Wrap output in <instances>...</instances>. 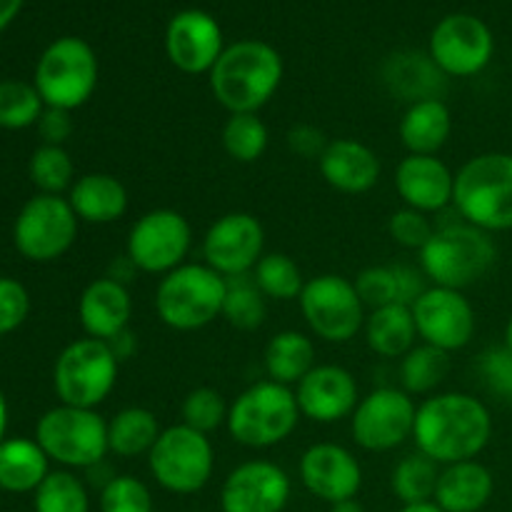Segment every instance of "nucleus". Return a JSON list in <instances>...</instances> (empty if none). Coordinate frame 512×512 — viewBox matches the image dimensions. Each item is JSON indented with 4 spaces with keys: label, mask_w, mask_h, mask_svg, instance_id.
I'll return each mask as SVG.
<instances>
[{
    "label": "nucleus",
    "mask_w": 512,
    "mask_h": 512,
    "mask_svg": "<svg viewBox=\"0 0 512 512\" xmlns=\"http://www.w3.org/2000/svg\"><path fill=\"white\" fill-rule=\"evenodd\" d=\"M493 438V418L483 400L468 393L425 398L415 415V448L438 465L475 460Z\"/></svg>",
    "instance_id": "f257e3e1"
},
{
    "label": "nucleus",
    "mask_w": 512,
    "mask_h": 512,
    "mask_svg": "<svg viewBox=\"0 0 512 512\" xmlns=\"http://www.w3.org/2000/svg\"><path fill=\"white\" fill-rule=\"evenodd\" d=\"M283 58L265 40H238L225 45L208 73L213 98L233 113H258L283 83Z\"/></svg>",
    "instance_id": "f03ea898"
},
{
    "label": "nucleus",
    "mask_w": 512,
    "mask_h": 512,
    "mask_svg": "<svg viewBox=\"0 0 512 512\" xmlns=\"http://www.w3.org/2000/svg\"><path fill=\"white\" fill-rule=\"evenodd\" d=\"M498 248L490 233L465 223L435 228L433 238L420 250V270L438 288L465 290L493 270Z\"/></svg>",
    "instance_id": "7ed1b4c3"
},
{
    "label": "nucleus",
    "mask_w": 512,
    "mask_h": 512,
    "mask_svg": "<svg viewBox=\"0 0 512 512\" xmlns=\"http://www.w3.org/2000/svg\"><path fill=\"white\" fill-rule=\"evenodd\" d=\"M453 205L465 223L500 233L512 228V155L483 153L455 173Z\"/></svg>",
    "instance_id": "20e7f679"
},
{
    "label": "nucleus",
    "mask_w": 512,
    "mask_h": 512,
    "mask_svg": "<svg viewBox=\"0 0 512 512\" xmlns=\"http://www.w3.org/2000/svg\"><path fill=\"white\" fill-rule=\"evenodd\" d=\"M228 280L205 263H185L163 275L155 290V313L178 333L208 328L223 315Z\"/></svg>",
    "instance_id": "39448f33"
},
{
    "label": "nucleus",
    "mask_w": 512,
    "mask_h": 512,
    "mask_svg": "<svg viewBox=\"0 0 512 512\" xmlns=\"http://www.w3.org/2000/svg\"><path fill=\"white\" fill-rule=\"evenodd\" d=\"M303 418L293 388L258 380L230 403L228 433L243 448H273L285 443Z\"/></svg>",
    "instance_id": "423d86ee"
},
{
    "label": "nucleus",
    "mask_w": 512,
    "mask_h": 512,
    "mask_svg": "<svg viewBox=\"0 0 512 512\" xmlns=\"http://www.w3.org/2000/svg\"><path fill=\"white\" fill-rule=\"evenodd\" d=\"M35 90L45 108L70 110L88 103L98 88V55L83 38L53 40L35 65Z\"/></svg>",
    "instance_id": "0eeeda50"
},
{
    "label": "nucleus",
    "mask_w": 512,
    "mask_h": 512,
    "mask_svg": "<svg viewBox=\"0 0 512 512\" xmlns=\"http://www.w3.org/2000/svg\"><path fill=\"white\" fill-rule=\"evenodd\" d=\"M35 440L50 460L75 470L95 468L110 453L108 420L98 410L63 403L38 420Z\"/></svg>",
    "instance_id": "6e6552de"
},
{
    "label": "nucleus",
    "mask_w": 512,
    "mask_h": 512,
    "mask_svg": "<svg viewBox=\"0 0 512 512\" xmlns=\"http://www.w3.org/2000/svg\"><path fill=\"white\" fill-rule=\"evenodd\" d=\"M148 468L155 483L173 495H195L210 483L215 470V448L210 435L188 425L163 428L148 453Z\"/></svg>",
    "instance_id": "1a4fd4ad"
},
{
    "label": "nucleus",
    "mask_w": 512,
    "mask_h": 512,
    "mask_svg": "<svg viewBox=\"0 0 512 512\" xmlns=\"http://www.w3.org/2000/svg\"><path fill=\"white\" fill-rule=\"evenodd\" d=\"M120 363L105 340L80 338L55 360L53 385L60 403L95 410L118 383Z\"/></svg>",
    "instance_id": "9d476101"
},
{
    "label": "nucleus",
    "mask_w": 512,
    "mask_h": 512,
    "mask_svg": "<svg viewBox=\"0 0 512 512\" xmlns=\"http://www.w3.org/2000/svg\"><path fill=\"white\" fill-rule=\"evenodd\" d=\"M298 303L310 333L325 343H350L368 318L355 283L338 273L310 278Z\"/></svg>",
    "instance_id": "9b49d317"
},
{
    "label": "nucleus",
    "mask_w": 512,
    "mask_h": 512,
    "mask_svg": "<svg viewBox=\"0 0 512 512\" xmlns=\"http://www.w3.org/2000/svg\"><path fill=\"white\" fill-rule=\"evenodd\" d=\"M193 248V228L188 218L173 208H155L140 215L125 240V255L138 273L168 275L185 265Z\"/></svg>",
    "instance_id": "f8f14e48"
},
{
    "label": "nucleus",
    "mask_w": 512,
    "mask_h": 512,
    "mask_svg": "<svg viewBox=\"0 0 512 512\" xmlns=\"http://www.w3.org/2000/svg\"><path fill=\"white\" fill-rule=\"evenodd\" d=\"M78 215L63 195H35L15 220V248L33 263H50L73 248L78 238Z\"/></svg>",
    "instance_id": "ddd939ff"
},
{
    "label": "nucleus",
    "mask_w": 512,
    "mask_h": 512,
    "mask_svg": "<svg viewBox=\"0 0 512 512\" xmlns=\"http://www.w3.org/2000/svg\"><path fill=\"white\" fill-rule=\"evenodd\" d=\"M415 405L413 395L398 388H378L360 398L350 415V433L358 448L368 453H388L413 438Z\"/></svg>",
    "instance_id": "4468645a"
},
{
    "label": "nucleus",
    "mask_w": 512,
    "mask_h": 512,
    "mask_svg": "<svg viewBox=\"0 0 512 512\" xmlns=\"http://www.w3.org/2000/svg\"><path fill=\"white\" fill-rule=\"evenodd\" d=\"M495 53V38L478 15L453 13L430 33L428 55L448 78H473L483 73Z\"/></svg>",
    "instance_id": "2eb2a0df"
},
{
    "label": "nucleus",
    "mask_w": 512,
    "mask_h": 512,
    "mask_svg": "<svg viewBox=\"0 0 512 512\" xmlns=\"http://www.w3.org/2000/svg\"><path fill=\"white\" fill-rule=\"evenodd\" d=\"M263 255V223L243 210L220 215L203 235V263L223 275L225 280L250 275Z\"/></svg>",
    "instance_id": "dca6fc26"
},
{
    "label": "nucleus",
    "mask_w": 512,
    "mask_h": 512,
    "mask_svg": "<svg viewBox=\"0 0 512 512\" xmlns=\"http://www.w3.org/2000/svg\"><path fill=\"white\" fill-rule=\"evenodd\" d=\"M410 310H413L420 343L453 353V350H463L475 338L478 318L463 290L430 285Z\"/></svg>",
    "instance_id": "f3484780"
},
{
    "label": "nucleus",
    "mask_w": 512,
    "mask_h": 512,
    "mask_svg": "<svg viewBox=\"0 0 512 512\" xmlns=\"http://www.w3.org/2000/svg\"><path fill=\"white\" fill-rule=\"evenodd\" d=\"M293 483L280 465L248 460L228 473L220 488L223 512H283L290 503Z\"/></svg>",
    "instance_id": "a211bd4d"
},
{
    "label": "nucleus",
    "mask_w": 512,
    "mask_h": 512,
    "mask_svg": "<svg viewBox=\"0 0 512 512\" xmlns=\"http://www.w3.org/2000/svg\"><path fill=\"white\" fill-rule=\"evenodd\" d=\"M300 483L313 498L328 505L358 498L363 468L348 448L338 443H315L300 455Z\"/></svg>",
    "instance_id": "6ab92c4d"
},
{
    "label": "nucleus",
    "mask_w": 512,
    "mask_h": 512,
    "mask_svg": "<svg viewBox=\"0 0 512 512\" xmlns=\"http://www.w3.org/2000/svg\"><path fill=\"white\" fill-rule=\"evenodd\" d=\"M223 50V30L210 13L190 8L170 18L168 30H165V53L180 73H210Z\"/></svg>",
    "instance_id": "aec40b11"
},
{
    "label": "nucleus",
    "mask_w": 512,
    "mask_h": 512,
    "mask_svg": "<svg viewBox=\"0 0 512 512\" xmlns=\"http://www.w3.org/2000/svg\"><path fill=\"white\" fill-rule=\"evenodd\" d=\"M293 390L300 415L323 425L350 418L360 403L358 380L343 365H315Z\"/></svg>",
    "instance_id": "412c9836"
},
{
    "label": "nucleus",
    "mask_w": 512,
    "mask_h": 512,
    "mask_svg": "<svg viewBox=\"0 0 512 512\" xmlns=\"http://www.w3.org/2000/svg\"><path fill=\"white\" fill-rule=\"evenodd\" d=\"M395 190L405 208L433 215L453 205L455 173L438 155H405L395 168Z\"/></svg>",
    "instance_id": "4be33fe9"
},
{
    "label": "nucleus",
    "mask_w": 512,
    "mask_h": 512,
    "mask_svg": "<svg viewBox=\"0 0 512 512\" xmlns=\"http://www.w3.org/2000/svg\"><path fill=\"white\" fill-rule=\"evenodd\" d=\"M320 175L333 190L345 195H363L378 185L380 158L370 145L355 138L330 140L318 160Z\"/></svg>",
    "instance_id": "5701e85b"
},
{
    "label": "nucleus",
    "mask_w": 512,
    "mask_h": 512,
    "mask_svg": "<svg viewBox=\"0 0 512 512\" xmlns=\"http://www.w3.org/2000/svg\"><path fill=\"white\" fill-rule=\"evenodd\" d=\"M130 315H133V298L128 285L108 275L93 280L78 300V318L85 335L105 343L130 328Z\"/></svg>",
    "instance_id": "b1692460"
},
{
    "label": "nucleus",
    "mask_w": 512,
    "mask_h": 512,
    "mask_svg": "<svg viewBox=\"0 0 512 512\" xmlns=\"http://www.w3.org/2000/svg\"><path fill=\"white\" fill-rule=\"evenodd\" d=\"M445 80L448 75L433 63V58L415 50L390 55L383 65V83L395 98L408 105L420 100H443Z\"/></svg>",
    "instance_id": "393cba45"
},
{
    "label": "nucleus",
    "mask_w": 512,
    "mask_h": 512,
    "mask_svg": "<svg viewBox=\"0 0 512 512\" xmlns=\"http://www.w3.org/2000/svg\"><path fill=\"white\" fill-rule=\"evenodd\" d=\"M495 493V478L478 460L445 465L440 470L435 503L445 512H480Z\"/></svg>",
    "instance_id": "a878e982"
},
{
    "label": "nucleus",
    "mask_w": 512,
    "mask_h": 512,
    "mask_svg": "<svg viewBox=\"0 0 512 512\" xmlns=\"http://www.w3.org/2000/svg\"><path fill=\"white\" fill-rule=\"evenodd\" d=\"M70 208L78 220L93 225H108L128 213V190L115 175L88 173L80 175L68 193Z\"/></svg>",
    "instance_id": "bb28decb"
},
{
    "label": "nucleus",
    "mask_w": 512,
    "mask_h": 512,
    "mask_svg": "<svg viewBox=\"0 0 512 512\" xmlns=\"http://www.w3.org/2000/svg\"><path fill=\"white\" fill-rule=\"evenodd\" d=\"M398 133L410 155H438L453 133V115L445 100H420L405 108Z\"/></svg>",
    "instance_id": "cd10ccee"
},
{
    "label": "nucleus",
    "mask_w": 512,
    "mask_h": 512,
    "mask_svg": "<svg viewBox=\"0 0 512 512\" xmlns=\"http://www.w3.org/2000/svg\"><path fill=\"white\" fill-rule=\"evenodd\" d=\"M363 330L368 348L380 358H403L420 340L413 310L398 303L370 310Z\"/></svg>",
    "instance_id": "c85d7f7f"
},
{
    "label": "nucleus",
    "mask_w": 512,
    "mask_h": 512,
    "mask_svg": "<svg viewBox=\"0 0 512 512\" xmlns=\"http://www.w3.org/2000/svg\"><path fill=\"white\" fill-rule=\"evenodd\" d=\"M48 455L38 440L10 438L0 443V490L35 493L48 478Z\"/></svg>",
    "instance_id": "c756f323"
},
{
    "label": "nucleus",
    "mask_w": 512,
    "mask_h": 512,
    "mask_svg": "<svg viewBox=\"0 0 512 512\" xmlns=\"http://www.w3.org/2000/svg\"><path fill=\"white\" fill-rule=\"evenodd\" d=\"M263 363L268 380L295 388L315 368V343L300 330H283L265 345Z\"/></svg>",
    "instance_id": "7c9ffc66"
},
{
    "label": "nucleus",
    "mask_w": 512,
    "mask_h": 512,
    "mask_svg": "<svg viewBox=\"0 0 512 512\" xmlns=\"http://www.w3.org/2000/svg\"><path fill=\"white\" fill-rule=\"evenodd\" d=\"M160 433H163V428H160L153 410L133 405V408L118 410L108 420V448L110 453L125 460H133L138 455L148 458L153 445L158 443Z\"/></svg>",
    "instance_id": "2f4dec72"
},
{
    "label": "nucleus",
    "mask_w": 512,
    "mask_h": 512,
    "mask_svg": "<svg viewBox=\"0 0 512 512\" xmlns=\"http://www.w3.org/2000/svg\"><path fill=\"white\" fill-rule=\"evenodd\" d=\"M440 465L423 455L420 450L405 455L390 473V490L403 505L430 503L438 488Z\"/></svg>",
    "instance_id": "473e14b6"
},
{
    "label": "nucleus",
    "mask_w": 512,
    "mask_h": 512,
    "mask_svg": "<svg viewBox=\"0 0 512 512\" xmlns=\"http://www.w3.org/2000/svg\"><path fill=\"white\" fill-rule=\"evenodd\" d=\"M450 353L433 345H415L400 358V383L408 395H430L445 383L450 373Z\"/></svg>",
    "instance_id": "72a5a7b5"
},
{
    "label": "nucleus",
    "mask_w": 512,
    "mask_h": 512,
    "mask_svg": "<svg viewBox=\"0 0 512 512\" xmlns=\"http://www.w3.org/2000/svg\"><path fill=\"white\" fill-rule=\"evenodd\" d=\"M250 275H253L255 285H258L265 298L280 300V303L298 300L305 283H308L303 278L300 265L285 253H265Z\"/></svg>",
    "instance_id": "f704fd0d"
},
{
    "label": "nucleus",
    "mask_w": 512,
    "mask_h": 512,
    "mask_svg": "<svg viewBox=\"0 0 512 512\" xmlns=\"http://www.w3.org/2000/svg\"><path fill=\"white\" fill-rule=\"evenodd\" d=\"M223 148L235 163H255L270 143L268 125L258 113H233L223 125Z\"/></svg>",
    "instance_id": "c9c22d12"
},
{
    "label": "nucleus",
    "mask_w": 512,
    "mask_h": 512,
    "mask_svg": "<svg viewBox=\"0 0 512 512\" xmlns=\"http://www.w3.org/2000/svg\"><path fill=\"white\" fill-rule=\"evenodd\" d=\"M220 318L228 320V325L238 330H258L268 318V298L260 293L255 285L253 275H240V278L228 280V290H225L223 315Z\"/></svg>",
    "instance_id": "e433bc0d"
},
{
    "label": "nucleus",
    "mask_w": 512,
    "mask_h": 512,
    "mask_svg": "<svg viewBox=\"0 0 512 512\" xmlns=\"http://www.w3.org/2000/svg\"><path fill=\"white\" fill-rule=\"evenodd\" d=\"M35 512H90V495L83 480L70 470H55L35 490Z\"/></svg>",
    "instance_id": "4c0bfd02"
},
{
    "label": "nucleus",
    "mask_w": 512,
    "mask_h": 512,
    "mask_svg": "<svg viewBox=\"0 0 512 512\" xmlns=\"http://www.w3.org/2000/svg\"><path fill=\"white\" fill-rule=\"evenodd\" d=\"M30 178L40 193L60 195L73 188L75 165L63 145H40L30 158Z\"/></svg>",
    "instance_id": "58836bf2"
},
{
    "label": "nucleus",
    "mask_w": 512,
    "mask_h": 512,
    "mask_svg": "<svg viewBox=\"0 0 512 512\" xmlns=\"http://www.w3.org/2000/svg\"><path fill=\"white\" fill-rule=\"evenodd\" d=\"M45 103L35 85L23 80H3L0 83V128L20 130L38 123Z\"/></svg>",
    "instance_id": "ea45409f"
},
{
    "label": "nucleus",
    "mask_w": 512,
    "mask_h": 512,
    "mask_svg": "<svg viewBox=\"0 0 512 512\" xmlns=\"http://www.w3.org/2000/svg\"><path fill=\"white\" fill-rule=\"evenodd\" d=\"M228 413L230 405L225 403L223 395L215 388H195L190 390L183 398V405H180V418H183V425L198 430V433L210 435L215 430L225 428L228 425Z\"/></svg>",
    "instance_id": "a19ab883"
},
{
    "label": "nucleus",
    "mask_w": 512,
    "mask_h": 512,
    "mask_svg": "<svg viewBox=\"0 0 512 512\" xmlns=\"http://www.w3.org/2000/svg\"><path fill=\"white\" fill-rule=\"evenodd\" d=\"M100 512H153V493L135 475H115L100 490Z\"/></svg>",
    "instance_id": "79ce46f5"
},
{
    "label": "nucleus",
    "mask_w": 512,
    "mask_h": 512,
    "mask_svg": "<svg viewBox=\"0 0 512 512\" xmlns=\"http://www.w3.org/2000/svg\"><path fill=\"white\" fill-rule=\"evenodd\" d=\"M353 283L358 288V295L365 308L375 310L398 303V283H395L393 265H373V268H365Z\"/></svg>",
    "instance_id": "37998d69"
},
{
    "label": "nucleus",
    "mask_w": 512,
    "mask_h": 512,
    "mask_svg": "<svg viewBox=\"0 0 512 512\" xmlns=\"http://www.w3.org/2000/svg\"><path fill=\"white\" fill-rule=\"evenodd\" d=\"M388 233L400 248L405 250H423L428 245V240L433 238L435 228L430 223V218L425 213H418L413 208L395 210L388 220Z\"/></svg>",
    "instance_id": "c03bdc74"
},
{
    "label": "nucleus",
    "mask_w": 512,
    "mask_h": 512,
    "mask_svg": "<svg viewBox=\"0 0 512 512\" xmlns=\"http://www.w3.org/2000/svg\"><path fill=\"white\" fill-rule=\"evenodd\" d=\"M30 313V295L18 280L0 278V335L20 328Z\"/></svg>",
    "instance_id": "a18cd8bd"
},
{
    "label": "nucleus",
    "mask_w": 512,
    "mask_h": 512,
    "mask_svg": "<svg viewBox=\"0 0 512 512\" xmlns=\"http://www.w3.org/2000/svg\"><path fill=\"white\" fill-rule=\"evenodd\" d=\"M480 375H483L485 385L493 390L495 395L512 398V353L508 348H490L480 355L478 365Z\"/></svg>",
    "instance_id": "49530a36"
},
{
    "label": "nucleus",
    "mask_w": 512,
    "mask_h": 512,
    "mask_svg": "<svg viewBox=\"0 0 512 512\" xmlns=\"http://www.w3.org/2000/svg\"><path fill=\"white\" fill-rule=\"evenodd\" d=\"M330 140L320 128L310 123H298L288 130V148L290 153L305 160H320Z\"/></svg>",
    "instance_id": "de8ad7c7"
},
{
    "label": "nucleus",
    "mask_w": 512,
    "mask_h": 512,
    "mask_svg": "<svg viewBox=\"0 0 512 512\" xmlns=\"http://www.w3.org/2000/svg\"><path fill=\"white\" fill-rule=\"evenodd\" d=\"M38 130L43 135L45 145H63L73 135V118L70 110L45 108L38 120Z\"/></svg>",
    "instance_id": "09e8293b"
},
{
    "label": "nucleus",
    "mask_w": 512,
    "mask_h": 512,
    "mask_svg": "<svg viewBox=\"0 0 512 512\" xmlns=\"http://www.w3.org/2000/svg\"><path fill=\"white\" fill-rule=\"evenodd\" d=\"M395 268V283H398V305H408L413 308L415 300L428 290V278L423 275V270L413 268V265L398 263Z\"/></svg>",
    "instance_id": "8fccbe9b"
},
{
    "label": "nucleus",
    "mask_w": 512,
    "mask_h": 512,
    "mask_svg": "<svg viewBox=\"0 0 512 512\" xmlns=\"http://www.w3.org/2000/svg\"><path fill=\"white\" fill-rule=\"evenodd\" d=\"M110 350H113V355L118 358V363H123V360L133 358V353L138 350V338H135L133 330H123L120 335H115L113 340H108Z\"/></svg>",
    "instance_id": "3c124183"
},
{
    "label": "nucleus",
    "mask_w": 512,
    "mask_h": 512,
    "mask_svg": "<svg viewBox=\"0 0 512 512\" xmlns=\"http://www.w3.org/2000/svg\"><path fill=\"white\" fill-rule=\"evenodd\" d=\"M135 273H138V268H135V265L130 263L128 255H120V258H115L113 263H110L108 278H113V280H118V283L128 285L130 280H133Z\"/></svg>",
    "instance_id": "603ef678"
},
{
    "label": "nucleus",
    "mask_w": 512,
    "mask_h": 512,
    "mask_svg": "<svg viewBox=\"0 0 512 512\" xmlns=\"http://www.w3.org/2000/svg\"><path fill=\"white\" fill-rule=\"evenodd\" d=\"M23 8V0H0V30L13 23L15 15Z\"/></svg>",
    "instance_id": "864d4df0"
},
{
    "label": "nucleus",
    "mask_w": 512,
    "mask_h": 512,
    "mask_svg": "<svg viewBox=\"0 0 512 512\" xmlns=\"http://www.w3.org/2000/svg\"><path fill=\"white\" fill-rule=\"evenodd\" d=\"M400 512H445L443 508H440L435 500H430V503H415V505H403L400 508Z\"/></svg>",
    "instance_id": "5fc2aeb1"
},
{
    "label": "nucleus",
    "mask_w": 512,
    "mask_h": 512,
    "mask_svg": "<svg viewBox=\"0 0 512 512\" xmlns=\"http://www.w3.org/2000/svg\"><path fill=\"white\" fill-rule=\"evenodd\" d=\"M330 512H365V508L358 500H345V503L330 505Z\"/></svg>",
    "instance_id": "6e6d98bb"
},
{
    "label": "nucleus",
    "mask_w": 512,
    "mask_h": 512,
    "mask_svg": "<svg viewBox=\"0 0 512 512\" xmlns=\"http://www.w3.org/2000/svg\"><path fill=\"white\" fill-rule=\"evenodd\" d=\"M5 425H8V405H5L3 393H0V443L5 438Z\"/></svg>",
    "instance_id": "4d7b16f0"
},
{
    "label": "nucleus",
    "mask_w": 512,
    "mask_h": 512,
    "mask_svg": "<svg viewBox=\"0 0 512 512\" xmlns=\"http://www.w3.org/2000/svg\"><path fill=\"white\" fill-rule=\"evenodd\" d=\"M505 348L512 353V318L508 320V328H505Z\"/></svg>",
    "instance_id": "13d9d810"
}]
</instances>
